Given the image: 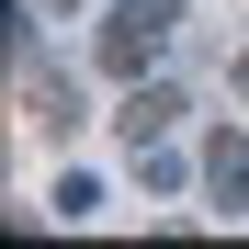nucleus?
Instances as JSON below:
<instances>
[{
  "label": "nucleus",
  "mask_w": 249,
  "mask_h": 249,
  "mask_svg": "<svg viewBox=\"0 0 249 249\" xmlns=\"http://www.w3.org/2000/svg\"><path fill=\"white\" fill-rule=\"evenodd\" d=\"M170 34H181V0H113V23H102V68H113V79H159Z\"/></svg>",
  "instance_id": "1"
},
{
  "label": "nucleus",
  "mask_w": 249,
  "mask_h": 249,
  "mask_svg": "<svg viewBox=\"0 0 249 249\" xmlns=\"http://www.w3.org/2000/svg\"><path fill=\"white\" fill-rule=\"evenodd\" d=\"M124 147H159V136H181V91H170V79H124Z\"/></svg>",
  "instance_id": "2"
},
{
  "label": "nucleus",
  "mask_w": 249,
  "mask_h": 249,
  "mask_svg": "<svg viewBox=\"0 0 249 249\" xmlns=\"http://www.w3.org/2000/svg\"><path fill=\"white\" fill-rule=\"evenodd\" d=\"M238 102H249V46H238Z\"/></svg>",
  "instance_id": "5"
},
{
  "label": "nucleus",
  "mask_w": 249,
  "mask_h": 249,
  "mask_svg": "<svg viewBox=\"0 0 249 249\" xmlns=\"http://www.w3.org/2000/svg\"><path fill=\"white\" fill-rule=\"evenodd\" d=\"M46 12H68V0H46Z\"/></svg>",
  "instance_id": "6"
},
{
  "label": "nucleus",
  "mask_w": 249,
  "mask_h": 249,
  "mask_svg": "<svg viewBox=\"0 0 249 249\" xmlns=\"http://www.w3.org/2000/svg\"><path fill=\"white\" fill-rule=\"evenodd\" d=\"M204 193H215V215H238V204H249V136H238V124L204 136Z\"/></svg>",
  "instance_id": "3"
},
{
  "label": "nucleus",
  "mask_w": 249,
  "mask_h": 249,
  "mask_svg": "<svg viewBox=\"0 0 249 249\" xmlns=\"http://www.w3.org/2000/svg\"><path fill=\"white\" fill-rule=\"evenodd\" d=\"M23 102H34V124H46V136H79V102H68V79H46V68H34V79H23Z\"/></svg>",
  "instance_id": "4"
}]
</instances>
